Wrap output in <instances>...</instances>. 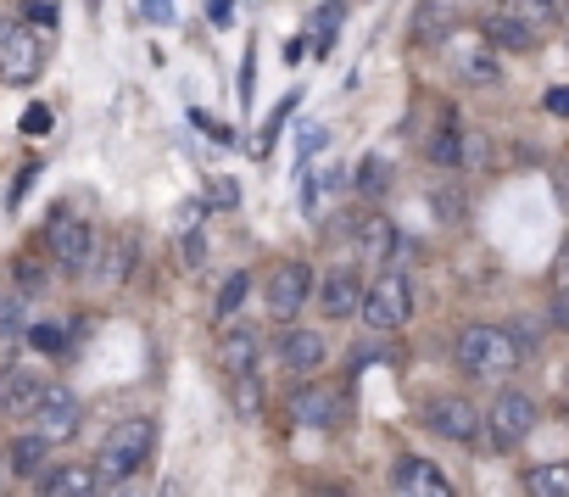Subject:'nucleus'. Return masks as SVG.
Here are the masks:
<instances>
[{"label":"nucleus","instance_id":"1","mask_svg":"<svg viewBox=\"0 0 569 497\" xmlns=\"http://www.w3.org/2000/svg\"><path fill=\"white\" fill-rule=\"evenodd\" d=\"M458 369L475 380H502L519 369V347L502 325H469L458 330Z\"/></svg>","mask_w":569,"mask_h":497},{"label":"nucleus","instance_id":"2","mask_svg":"<svg viewBox=\"0 0 569 497\" xmlns=\"http://www.w3.org/2000/svg\"><path fill=\"white\" fill-rule=\"evenodd\" d=\"M151 453H157V419L129 414V419H118V425H112V436L101 441L96 475H107V480H129L140 464H151Z\"/></svg>","mask_w":569,"mask_h":497},{"label":"nucleus","instance_id":"3","mask_svg":"<svg viewBox=\"0 0 569 497\" xmlns=\"http://www.w3.org/2000/svg\"><path fill=\"white\" fill-rule=\"evenodd\" d=\"M46 252H51V264L62 269V275H90L96 269V252H101V240H96V229L79 218V212H51V223H46Z\"/></svg>","mask_w":569,"mask_h":497},{"label":"nucleus","instance_id":"4","mask_svg":"<svg viewBox=\"0 0 569 497\" xmlns=\"http://www.w3.org/2000/svg\"><path fill=\"white\" fill-rule=\"evenodd\" d=\"M363 325L369 330H402L408 319H413V280H408V269H386L380 280H369L363 286Z\"/></svg>","mask_w":569,"mask_h":497},{"label":"nucleus","instance_id":"5","mask_svg":"<svg viewBox=\"0 0 569 497\" xmlns=\"http://www.w3.org/2000/svg\"><path fill=\"white\" fill-rule=\"evenodd\" d=\"M313 286H319V275H313L308 264L284 258V264H273V269H268V280H262V302H268V314H273V319L291 325V319L308 308Z\"/></svg>","mask_w":569,"mask_h":497},{"label":"nucleus","instance_id":"6","mask_svg":"<svg viewBox=\"0 0 569 497\" xmlns=\"http://www.w3.org/2000/svg\"><path fill=\"white\" fill-rule=\"evenodd\" d=\"M29 419H34V436H40L46 447H57V441H73V436H79L84 408H79V397H73L68 386L46 380V386H40V402H34Z\"/></svg>","mask_w":569,"mask_h":497},{"label":"nucleus","instance_id":"7","mask_svg":"<svg viewBox=\"0 0 569 497\" xmlns=\"http://www.w3.org/2000/svg\"><path fill=\"white\" fill-rule=\"evenodd\" d=\"M46 68V46L23 23H0V85H34Z\"/></svg>","mask_w":569,"mask_h":497},{"label":"nucleus","instance_id":"8","mask_svg":"<svg viewBox=\"0 0 569 497\" xmlns=\"http://www.w3.org/2000/svg\"><path fill=\"white\" fill-rule=\"evenodd\" d=\"M480 425H486V430H491V441L508 453V447H519V441L536 430V402H530L525 391H502Z\"/></svg>","mask_w":569,"mask_h":497},{"label":"nucleus","instance_id":"9","mask_svg":"<svg viewBox=\"0 0 569 497\" xmlns=\"http://www.w3.org/2000/svg\"><path fill=\"white\" fill-rule=\"evenodd\" d=\"M313 291H319L325 319H352V314L363 308V275H358V269H347V264H341V269H330Z\"/></svg>","mask_w":569,"mask_h":497},{"label":"nucleus","instance_id":"10","mask_svg":"<svg viewBox=\"0 0 569 497\" xmlns=\"http://www.w3.org/2000/svg\"><path fill=\"white\" fill-rule=\"evenodd\" d=\"M425 425H430L441 441H475V436H480V414H475V402H463V397H436V402L425 408Z\"/></svg>","mask_w":569,"mask_h":497},{"label":"nucleus","instance_id":"11","mask_svg":"<svg viewBox=\"0 0 569 497\" xmlns=\"http://www.w3.org/2000/svg\"><path fill=\"white\" fill-rule=\"evenodd\" d=\"M391 491H397V497H458L452 480H447L430 458H397V469H391Z\"/></svg>","mask_w":569,"mask_h":497},{"label":"nucleus","instance_id":"12","mask_svg":"<svg viewBox=\"0 0 569 497\" xmlns=\"http://www.w3.org/2000/svg\"><path fill=\"white\" fill-rule=\"evenodd\" d=\"M40 491L46 497H101V475L96 464H57L40 475Z\"/></svg>","mask_w":569,"mask_h":497},{"label":"nucleus","instance_id":"13","mask_svg":"<svg viewBox=\"0 0 569 497\" xmlns=\"http://www.w3.org/2000/svg\"><path fill=\"white\" fill-rule=\"evenodd\" d=\"M325 336L319 330H284L279 336V358H284V369L291 375H319V364H325Z\"/></svg>","mask_w":569,"mask_h":497},{"label":"nucleus","instance_id":"14","mask_svg":"<svg viewBox=\"0 0 569 497\" xmlns=\"http://www.w3.org/2000/svg\"><path fill=\"white\" fill-rule=\"evenodd\" d=\"M218 358H223L229 380H240V375H257V358H262V341H257V330H251V325H234V330H223V341H218Z\"/></svg>","mask_w":569,"mask_h":497},{"label":"nucleus","instance_id":"15","mask_svg":"<svg viewBox=\"0 0 569 497\" xmlns=\"http://www.w3.org/2000/svg\"><path fill=\"white\" fill-rule=\"evenodd\" d=\"M347 229H352V240H358V258H391V246L402 240L397 223L380 218V212H358Z\"/></svg>","mask_w":569,"mask_h":497},{"label":"nucleus","instance_id":"16","mask_svg":"<svg viewBox=\"0 0 569 497\" xmlns=\"http://www.w3.org/2000/svg\"><path fill=\"white\" fill-rule=\"evenodd\" d=\"M134 258H140V252H134V235H112V240H101L90 275H96L101 286H123V280L134 275Z\"/></svg>","mask_w":569,"mask_h":497},{"label":"nucleus","instance_id":"17","mask_svg":"<svg viewBox=\"0 0 569 497\" xmlns=\"http://www.w3.org/2000/svg\"><path fill=\"white\" fill-rule=\"evenodd\" d=\"M173 240H179L184 269H201V264H207V235H201V207H196V201H184V207L173 212Z\"/></svg>","mask_w":569,"mask_h":497},{"label":"nucleus","instance_id":"18","mask_svg":"<svg viewBox=\"0 0 569 497\" xmlns=\"http://www.w3.org/2000/svg\"><path fill=\"white\" fill-rule=\"evenodd\" d=\"M40 375H29V369H0V414H34V402H40Z\"/></svg>","mask_w":569,"mask_h":497},{"label":"nucleus","instance_id":"19","mask_svg":"<svg viewBox=\"0 0 569 497\" xmlns=\"http://www.w3.org/2000/svg\"><path fill=\"white\" fill-rule=\"evenodd\" d=\"M486 40L502 46V51H530L536 46V29L525 18H513V12H491L486 18Z\"/></svg>","mask_w":569,"mask_h":497},{"label":"nucleus","instance_id":"20","mask_svg":"<svg viewBox=\"0 0 569 497\" xmlns=\"http://www.w3.org/2000/svg\"><path fill=\"white\" fill-rule=\"evenodd\" d=\"M46 458H51V447H46L34 430H29V436H18V441L7 447V469H12V475H23V480H40V475H46Z\"/></svg>","mask_w":569,"mask_h":497},{"label":"nucleus","instance_id":"21","mask_svg":"<svg viewBox=\"0 0 569 497\" xmlns=\"http://www.w3.org/2000/svg\"><path fill=\"white\" fill-rule=\"evenodd\" d=\"M452 57H458V79L463 85H497V57H491V46H452Z\"/></svg>","mask_w":569,"mask_h":497},{"label":"nucleus","instance_id":"22","mask_svg":"<svg viewBox=\"0 0 569 497\" xmlns=\"http://www.w3.org/2000/svg\"><path fill=\"white\" fill-rule=\"evenodd\" d=\"M297 419H302V425H319V430H330V425H341V402H336L330 391L308 386V391L297 397Z\"/></svg>","mask_w":569,"mask_h":497},{"label":"nucleus","instance_id":"23","mask_svg":"<svg viewBox=\"0 0 569 497\" xmlns=\"http://www.w3.org/2000/svg\"><path fill=\"white\" fill-rule=\"evenodd\" d=\"M525 491L530 497H569V464H530Z\"/></svg>","mask_w":569,"mask_h":497},{"label":"nucleus","instance_id":"24","mask_svg":"<svg viewBox=\"0 0 569 497\" xmlns=\"http://www.w3.org/2000/svg\"><path fill=\"white\" fill-rule=\"evenodd\" d=\"M430 162H441V168H458V162H463V135H458V123H441V129L430 135Z\"/></svg>","mask_w":569,"mask_h":497},{"label":"nucleus","instance_id":"25","mask_svg":"<svg viewBox=\"0 0 569 497\" xmlns=\"http://www.w3.org/2000/svg\"><path fill=\"white\" fill-rule=\"evenodd\" d=\"M229 391H234V414H240V419H257V414H262V380H257V375L229 380Z\"/></svg>","mask_w":569,"mask_h":497},{"label":"nucleus","instance_id":"26","mask_svg":"<svg viewBox=\"0 0 569 497\" xmlns=\"http://www.w3.org/2000/svg\"><path fill=\"white\" fill-rule=\"evenodd\" d=\"M386 190H391L386 157H363V168H358V196H386Z\"/></svg>","mask_w":569,"mask_h":497},{"label":"nucleus","instance_id":"27","mask_svg":"<svg viewBox=\"0 0 569 497\" xmlns=\"http://www.w3.org/2000/svg\"><path fill=\"white\" fill-rule=\"evenodd\" d=\"M246 291H251V275H246V269H240V275H229V280H223V291H218V319H229V314L246 302Z\"/></svg>","mask_w":569,"mask_h":497},{"label":"nucleus","instance_id":"28","mask_svg":"<svg viewBox=\"0 0 569 497\" xmlns=\"http://www.w3.org/2000/svg\"><path fill=\"white\" fill-rule=\"evenodd\" d=\"M291 107H297V96H284V101H279V107H273V118H268V129H262V135H257V151H251V157H257V162H262V157H268V146H273V135H279V123H284V118H291Z\"/></svg>","mask_w":569,"mask_h":497},{"label":"nucleus","instance_id":"29","mask_svg":"<svg viewBox=\"0 0 569 497\" xmlns=\"http://www.w3.org/2000/svg\"><path fill=\"white\" fill-rule=\"evenodd\" d=\"M508 12H513V18H525V23L536 29V23H547V18L558 12V0H508Z\"/></svg>","mask_w":569,"mask_h":497},{"label":"nucleus","instance_id":"30","mask_svg":"<svg viewBox=\"0 0 569 497\" xmlns=\"http://www.w3.org/2000/svg\"><path fill=\"white\" fill-rule=\"evenodd\" d=\"M46 286V269L34 264V252H23L18 258V297H29V291H40Z\"/></svg>","mask_w":569,"mask_h":497},{"label":"nucleus","instance_id":"31","mask_svg":"<svg viewBox=\"0 0 569 497\" xmlns=\"http://www.w3.org/2000/svg\"><path fill=\"white\" fill-rule=\"evenodd\" d=\"M29 341H34L40 352H68V336H62V325H29Z\"/></svg>","mask_w":569,"mask_h":497},{"label":"nucleus","instance_id":"32","mask_svg":"<svg viewBox=\"0 0 569 497\" xmlns=\"http://www.w3.org/2000/svg\"><path fill=\"white\" fill-rule=\"evenodd\" d=\"M207 201H212V207H234V201H240V185H234V179H223V173H218V179H212V185H207Z\"/></svg>","mask_w":569,"mask_h":497},{"label":"nucleus","instance_id":"33","mask_svg":"<svg viewBox=\"0 0 569 497\" xmlns=\"http://www.w3.org/2000/svg\"><path fill=\"white\" fill-rule=\"evenodd\" d=\"M336 29H341V0H330V7H319V46H325V40H330Z\"/></svg>","mask_w":569,"mask_h":497},{"label":"nucleus","instance_id":"34","mask_svg":"<svg viewBox=\"0 0 569 497\" xmlns=\"http://www.w3.org/2000/svg\"><path fill=\"white\" fill-rule=\"evenodd\" d=\"M23 135H51V107H29L23 112Z\"/></svg>","mask_w":569,"mask_h":497},{"label":"nucleus","instance_id":"35","mask_svg":"<svg viewBox=\"0 0 569 497\" xmlns=\"http://www.w3.org/2000/svg\"><path fill=\"white\" fill-rule=\"evenodd\" d=\"M207 23L212 29H229L234 23V0H207Z\"/></svg>","mask_w":569,"mask_h":497},{"label":"nucleus","instance_id":"36","mask_svg":"<svg viewBox=\"0 0 569 497\" xmlns=\"http://www.w3.org/2000/svg\"><path fill=\"white\" fill-rule=\"evenodd\" d=\"M552 291H569V240H563V252L552 258Z\"/></svg>","mask_w":569,"mask_h":497},{"label":"nucleus","instance_id":"37","mask_svg":"<svg viewBox=\"0 0 569 497\" xmlns=\"http://www.w3.org/2000/svg\"><path fill=\"white\" fill-rule=\"evenodd\" d=\"M552 118H569V85H558V90H547V101H541Z\"/></svg>","mask_w":569,"mask_h":497},{"label":"nucleus","instance_id":"38","mask_svg":"<svg viewBox=\"0 0 569 497\" xmlns=\"http://www.w3.org/2000/svg\"><path fill=\"white\" fill-rule=\"evenodd\" d=\"M413 29H419L425 40H436V34H447V23H436V12H430V7L419 12V23H413Z\"/></svg>","mask_w":569,"mask_h":497},{"label":"nucleus","instance_id":"39","mask_svg":"<svg viewBox=\"0 0 569 497\" xmlns=\"http://www.w3.org/2000/svg\"><path fill=\"white\" fill-rule=\"evenodd\" d=\"M302 212H319V179L302 173Z\"/></svg>","mask_w":569,"mask_h":497},{"label":"nucleus","instance_id":"40","mask_svg":"<svg viewBox=\"0 0 569 497\" xmlns=\"http://www.w3.org/2000/svg\"><path fill=\"white\" fill-rule=\"evenodd\" d=\"M146 12H151V23H173V7H168V0H146Z\"/></svg>","mask_w":569,"mask_h":497},{"label":"nucleus","instance_id":"41","mask_svg":"<svg viewBox=\"0 0 569 497\" xmlns=\"http://www.w3.org/2000/svg\"><path fill=\"white\" fill-rule=\"evenodd\" d=\"M552 325L569 330V291H558V302H552Z\"/></svg>","mask_w":569,"mask_h":497},{"label":"nucleus","instance_id":"42","mask_svg":"<svg viewBox=\"0 0 569 497\" xmlns=\"http://www.w3.org/2000/svg\"><path fill=\"white\" fill-rule=\"evenodd\" d=\"M29 18H40V23L51 29V23H57V7H51V0H46V7H40V0H34V7H29Z\"/></svg>","mask_w":569,"mask_h":497},{"label":"nucleus","instance_id":"43","mask_svg":"<svg viewBox=\"0 0 569 497\" xmlns=\"http://www.w3.org/2000/svg\"><path fill=\"white\" fill-rule=\"evenodd\" d=\"M313 497H352L347 486H313Z\"/></svg>","mask_w":569,"mask_h":497},{"label":"nucleus","instance_id":"44","mask_svg":"<svg viewBox=\"0 0 569 497\" xmlns=\"http://www.w3.org/2000/svg\"><path fill=\"white\" fill-rule=\"evenodd\" d=\"M107 497H140V491H134V486H129V480H118V486H112V491H107Z\"/></svg>","mask_w":569,"mask_h":497},{"label":"nucleus","instance_id":"45","mask_svg":"<svg viewBox=\"0 0 569 497\" xmlns=\"http://www.w3.org/2000/svg\"><path fill=\"white\" fill-rule=\"evenodd\" d=\"M162 497H179V486H162Z\"/></svg>","mask_w":569,"mask_h":497},{"label":"nucleus","instance_id":"46","mask_svg":"<svg viewBox=\"0 0 569 497\" xmlns=\"http://www.w3.org/2000/svg\"><path fill=\"white\" fill-rule=\"evenodd\" d=\"M558 7H563V12H569V0H558Z\"/></svg>","mask_w":569,"mask_h":497},{"label":"nucleus","instance_id":"47","mask_svg":"<svg viewBox=\"0 0 569 497\" xmlns=\"http://www.w3.org/2000/svg\"><path fill=\"white\" fill-rule=\"evenodd\" d=\"M0 464H7V453H0Z\"/></svg>","mask_w":569,"mask_h":497}]
</instances>
